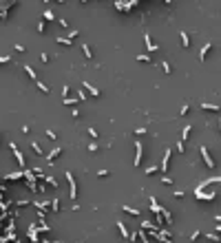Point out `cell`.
I'll use <instances>...</instances> for the list:
<instances>
[{
	"label": "cell",
	"instance_id": "obj_1",
	"mask_svg": "<svg viewBox=\"0 0 221 243\" xmlns=\"http://www.w3.org/2000/svg\"><path fill=\"white\" fill-rule=\"evenodd\" d=\"M64 175H66V181H69V197L75 201L78 199V181H75V177H73V173H69V170Z\"/></svg>",
	"mask_w": 221,
	"mask_h": 243
},
{
	"label": "cell",
	"instance_id": "obj_2",
	"mask_svg": "<svg viewBox=\"0 0 221 243\" xmlns=\"http://www.w3.org/2000/svg\"><path fill=\"white\" fill-rule=\"evenodd\" d=\"M9 148H11V153L16 155V161H18V166H20V168H24V166H27V159H24V155H22V153L18 150V146H16L13 141L9 144Z\"/></svg>",
	"mask_w": 221,
	"mask_h": 243
},
{
	"label": "cell",
	"instance_id": "obj_3",
	"mask_svg": "<svg viewBox=\"0 0 221 243\" xmlns=\"http://www.w3.org/2000/svg\"><path fill=\"white\" fill-rule=\"evenodd\" d=\"M135 153H137V155H135L133 164H135V168H139V166H142V159H144V144H142V141L135 144Z\"/></svg>",
	"mask_w": 221,
	"mask_h": 243
},
{
	"label": "cell",
	"instance_id": "obj_4",
	"mask_svg": "<svg viewBox=\"0 0 221 243\" xmlns=\"http://www.w3.org/2000/svg\"><path fill=\"white\" fill-rule=\"evenodd\" d=\"M170 155H173V148H166V150H164V157H161V164H159V173H168Z\"/></svg>",
	"mask_w": 221,
	"mask_h": 243
},
{
	"label": "cell",
	"instance_id": "obj_5",
	"mask_svg": "<svg viewBox=\"0 0 221 243\" xmlns=\"http://www.w3.org/2000/svg\"><path fill=\"white\" fill-rule=\"evenodd\" d=\"M144 42H146V51H148V53H155V51H159V44H157V42H153L148 33L144 36Z\"/></svg>",
	"mask_w": 221,
	"mask_h": 243
},
{
	"label": "cell",
	"instance_id": "obj_6",
	"mask_svg": "<svg viewBox=\"0 0 221 243\" xmlns=\"http://www.w3.org/2000/svg\"><path fill=\"white\" fill-rule=\"evenodd\" d=\"M199 153H201L204 164H206L208 168H212V166H214V161H212V157H210V153H208V148H206V146H201V148H199Z\"/></svg>",
	"mask_w": 221,
	"mask_h": 243
},
{
	"label": "cell",
	"instance_id": "obj_7",
	"mask_svg": "<svg viewBox=\"0 0 221 243\" xmlns=\"http://www.w3.org/2000/svg\"><path fill=\"white\" fill-rule=\"evenodd\" d=\"M135 5H137L135 0H131V2H115V9H117V11H122V13H124V11H131V9H133Z\"/></svg>",
	"mask_w": 221,
	"mask_h": 243
},
{
	"label": "cell",
	"instance_id": "obj_8",
	"mask_svg": "<svg viewBox=\"0 0 221 243\" xmlns=\"http://www.w3.org/2000/svg\"><path fill=\"white\" fill-rule=\"evenodd\" d=\"M210 51H212V42H206V44L201 46V53H199V60H201V62H206V60H208V55H210Z\"/></svg>",
	"mask_w": 221,
	"mask_h": 243
},
{
	"label": "cell",
	"instance_id": "obj_9",
	"mask_svg": "<svg viewBox=\"0 0 221 243\" xmlns=\"http://www.w3.org/2000/svg\"><path fill=\"white\" fill-rule=\"evenodd\" d=\"M60 155H62V146H58V148H53L51 153H49V155H44V157L49 159V164H53V161H55V159H58Z\"/></svg>",
	"mask_w": 221,
	"mask_h": 243
},
{
	"label": "cell",
	"instance_id": "obj_10",
	"mask_svg": "<svg viewBox=\"0 0 221 243\" xmlns=\"http://www.w3.org/2000/svg\"><path fill=\"white\" fill-rule=\"evenodd\" d=\"M151 212L157 217V214H161V206H159V201L155 199V197H151Z\"/></svg>",
	"mask_w": 221,
	"mask_h": 243
},
{
	"label": "cell",
	"instance_id": "obj_11",
	"mask_svg": "<svg viewBox=\"0 0 221 243\" xmlns=\"http://www.w3.org/2000/svg\"><path fill=\"white\" fill-rule=\"evenodd\" d=\"M117 230L122 232V236H124V241H128V236H131V232H128V228H126V223H122V221H117Z\"/></svg>",
	"mask_w": 221,
	"mask_h": 243
},
{
	"label": "cell",
	"instance_id": "obj_12",
	"mask_svg": "<svg viewBox=\"0 0 221 243\" xmlns=\"http://www.w3.org/2000/svg\"><path fill=\"white\" fill-rule=\"evenodd\" d=\"M24 73H27L31 80H36V82H38V73H36V69H33L31 64H24Z\"/></svg>",
	"mask_w": 221,
	"mask_h": 243
},
{
	"label": "cell",
	"instance_id": "obj_13",
	"mask_svg": "<svg viewBox=\"0 0 221 243\" xmlns=\"http://www.w3.org/2000/svg\"><path fill=\"white\" fill-rule=\"evenodd\" d=\"M122 210H124L126 214H131V217H139V214H142L139 208H131V206H122Z\"/></svg>",
	"mask_w": 221,
	"mask_h": 243
},
{
	"label": "cell",
	"instance_id": "obj_14",
	"mask_svg": "<svg viewBox=\"0 0 221 243\" xmlns=\"http://www.w3.org/2000/svg\"><path fill=\"white\" fill-rule=\"evenodd\" d=\"M49 210H51V212H60L62 208H60V199L55 197V199H51V203H49Z\"/></svg>",
	"mask_w": 221,
	"mask_h": 243
},
{
	"label": "cell",
	"instance_id": "obj_15",
	"mask_svg": "<svg viewBox=\"0 0 221 243\" xmlns=\"http://www.w3.org/2000/svg\"><path fill=\"white\" fill-rule=\"evenodd\" d=\"M190 133H192V124H188V126H184V131H181V141H186V139H190Z\"/></svg>",
	"mask_w": 221,
	"mask_h": 243
},
{
	"label": "cell",
	"instance_id": "obj_16",
	"mask_svg": "<svg viewBox=\"0 0 221 243\" xmlns=\"http://www.w3.org/2000/svg\"><path fill=\"white\" fill-rule=\"evenodd\" d=\"M33 206H36V208H38V210L42 212V214H44V212L49 210V201H33Z\"/></svg>",
	"mask_w": 221,
	"mask_h": 243
},
{
	"label": "cell",
	"instance_id": "obj_17",
	"mask_svg": "<svg viewBox=\"0 0 221 243\" xmlns=\"http://www.w3.org/2000/svg\"><path fill=\"white\" fill-rule=\"evenodd\" d=\"M84 88H86V91H89V93H91L93 97H100V91H97V88H95L93 84H89V82H84Z\"/></svg>",
	"mask_w": 221,
	"mask_h": 243
},
{
	"label": "cell",
	"instance_id": "obj_18",
	"mask_svg": "<svg viewBox=\"0 0 221 243\" xmlns=\"http://www.w3.org/2000/svg\"><path fill=\"white\" fill-rule=\"evenodd\" d=\"M201 108H204V111H212V113H219V106H217V104H208V102H201Z\"/></svg>",
	"mask_w": 221,
	"mask_h": 243
},
{
	"label": "cell",
	"instance_id": "obj_19",
	"mask_svg": "<svg viewBox=\"0 0 221 243\" xmlns=\"http://www.w3.org/2000/svg\"><path fill=\"white\" fill-rule=\"evenodd\" d=\"M137 236L142 239V243H151V236H148V234H146V230H142V228L137 230Z\"/></svg>",
	"mask_w": 221,
	"mask_h": 243
},
{
	"label": "cell",
	"instance_id": "obj_20",
	"mask_svg": "<svg viewBox=\"0 0 221 243\" xmlns=\"http://www.w3.org/2000/svg\"><path fill=\"white\" fill-rule=\"evenodd\" d=\"M181 44H184V49H190V36L186 31H181Z\"/></svg>",
	"mask_w": 221,
	"mask_h": 243
},
{
	"label": "cell",
	"instance_id": "obj_21",
	"mask_svg": "<svg viewBox=\"0 0 221 243\" xmlns=\"http://www.w3.org/2000/svg\"><path fill=\"white\" fill-rule=\"evenodd\" d=\"M82 51H84V58H89V60H93V49H91L89 44H82Z\"/></svg>",
	"mask_w": 221,
	"mask_h": 243
},
{
	"label": "cell",
	"instance_id": "obj_22",
	"mask_svg": "<svg viewBox=\"0 0 221 243\" xmlns=\"http://www.w3.org/2000/svg\"><path fill=\"white\" fill-rule=\"evenodd\" d=\"M31 150H33V153H36V155H40V157H42V155H44V150H42V148H40V144H38V141H31Z\"/></svg>",
	"mask_w": 221,
	"mask_h": 243
},
{
	"label": "cell",
	"instance_id": "obj_23",
	"mask_svg": "<svg viewBox=\"0 0 221 243\" xmlns=\"http://www.w3.org/2000/svg\"><path fill=\"white\" fill-rule=\"evenodd\" d=\"M44 181H46L49 186H53V188H58V179H55V177H51V175H44Z\"/></svg>",
	"mask_w": 221,
	"mask_h": 243
},
{
	"label": "cell",
	"instance_id": "obj_24",
	"mask_svg": "<svg viewBox=\"0 0 221 243\" xmlns=\"http://www.w3.org/2000/svg\"><path fill=\"white\" fill-rule=\"evenodd\" d=\"M42 18H44V20H49V22H51V20H55V13H53L51 9H46V11L42 13Z\"/></svg>",
	"mask_w": 221,
	"mask_h": 243
},
{
	"label": "cell",
	"instance_id": "obj_25",
	"mask_svg": "<svg viewBox=\"0 0 221 243\" xmlns=\"http://www.w3.org/2000/svg\"><path fill=\"white\" fill-rule=\"evenodd\" d=\"M86 148H89V153H97V150H100V144H97V141H91Z\"/></svg>",
	"mask_w": 221,
	"mask_h": 243
},
{
	"label": "cell",
	"instance_id": "obj_26",
	"mask_svg": "<svg viewBox=\"0 0 221 243\" xmlns=\"http://www.w3.org/2000/svg\"><path fill=\"white\" fill-rule=\"evenodd\" d=\"M155 173H159V166H157V164H155V166H148L144 175H155Z\"/></svg>",
	"mask_w": 221,
	"mask_h": 243
},
{
	"label": "cell",
	"instance_id": "obj_27",
	"mask_svg": "<svg viewBox=\"0 0 221 243\" xmlns=\"http://www.w3.org/2000/svg\"><path fill=\"white\" fill-rule=\"evenodd\" d=\"M137 62H144V64H151V58L146 55V53H139V55H137Z\"/></svg>",
	"mask_w": 221,
	"mask_h": 243
},
{
	"label": "cell",
	"instance_id": "obj_28",
	"mask_svg": "<svg viewBox=\"0 0 221 243\" xmlns=\"http://www.w3.org/2000/svg\"><path fill=\"white\" fill-rule=\"evenodd\" d=\"M78 104V97H64V106H73Z\"/></svg>",
	"mask_w": 221,
	"mask_h": 243
},
{
	"label": "cell",
	"instance_id": "obj_29",
	"mask_svg": "<svg viewBox=\"0 0 221 243\" xmlns=\"http://www.w3.org/2000/svg\"><path fill=\"white\" fill-rule=\"evenodd\" d=\"M36 84H38V88H40V91H44V93H49V91H51V86H49V84H44V82H40V80H38Z\"/></svg>",
	"mask_w": 221,
	"mask_h": 243
},
{
	"label": "cell",
	"instance_id": "obj_30",
	"mask_svg": "<svg viewBox=\"0 0 221 243\" xmlns=\"http://www.w3.org/2000/svg\"><path fill=\"white\" fill-rule=\"evenodd\" d=\"M20 177H22V173H11V175H7L5 179H7V181H16V179H20Z\"/></svg>",
	"mask_w": 221,
	"mask_h": 243
},
{
	"label": "cell",
	"instance_id": "obj_31",
	"mask_svg": "<svg viewBox=\"0 0 221 243\" xmlns=\"http://www.w3.org/2000/svg\"><path fill=\"white\" fill-rule=\"evenodd\" d=\"M161 69H164V73H173V66H170V64H168L166 60L161 62Z\"/></svg>",
	"mask_w": 221,
	"mask_h": 243
},
{
	"label": "cell",
	"instance_id": "obj_32",
	"mask_svg": "<svg viewBox=\"0 0 221 243\" xmlns=\"http://www.w3.org/2000/svg\"><path fill=\"white\" fill-rule=\"evenodd\" d=\"M201 234H204V232H201V230H195V232H192V234H190V241H197V239H199V236H201Z\"/></svg>",
	"mask_w": 221,
	"mask_h": 243
},
{
	"label": "cell",
	"instance_id": "obj_33",
	"mask_svg": "<svg viewBox=\"0 0 221 243\" xmlns=\"http://www.w3.org/2000/svg\"><path fill=\"white\" fill-rule=\"evenodd\" d=\"M146 133H148V128H146V126H139V128H135V135H146Z\"/></svg>",
	"mask_w": 221,
	"mask_h": 243
},
{
	"label": "cell",
	"instance_id": "obj_34",
	"mask_svg": "<svg viewBox=\"0 0 221 243\" xmlns=\"http://www.w3.org/2000/svg\"><path fill=\"white\" fill-rule=\"evenodd\" d=\"M55 42H58V44H66V46H71V40H69V38H58Z\"/></svg>",
	"mask_w": 221,
	"mask_h": 243
},
{
	"label": "cell",
	"instance_id": "obj_35",
	"mask_svg": "<svg viewBox=\"0 0 221 243\" xmlns=\"http://www.w3.org/2000/svg\"><path fill=\"white\" fill-rule=\"evenodd\" d=\"M206 236H208L210 241H214V243H219V234H217V232H210V234H206Z\"/></svg>",
	"mask_w": 221,
	"mask_h": 243
},
{
	"label": "cell",
	"instance_id": "obj_36",
	"mask_svg": "<svg viewBox=\"0 0 221 243\" xmlns=\"http://www.w3.org/2000/svg\"><path fill=\"white\" fill-rule=\"evenodd\" d=\"M11 62V55H0V64H9Z\"/></svg>",
	"mask_w": 221,
	"mask_h": 243
},
{
	"label": "cell",
	"instance_id": "obj_37",
	"mask_svg": "<svg viewBox=\"0 0 221 243\" xmlns=\"http://www.w3.org/2000/svg\"><path fill=\"white\" fill-rule=\"evenodd\" d=\"M188 111H190V104H184V106H181V111H179V115H181V117H184V115H186V113H188Z\"/></svg>",
	"mask_w": 221,
	"mask_h": 243
},
{
	"label": "cell",
	"instance_id": "obj_38",
	"mask_svg": "<svg viewBox=\"0 0 221 243\" xmlns=\"http://www.w3.org/2000/svg\"><path fill=\"white\" fill-rule=\"evenodd\" d=\"M184 150H186V148H184V141L179 139V141H177V153H181V155H184Z\"/></svg>",
	"mask_w": 221,
	"mask_h": 243
},
{
	"label": "cell",
	"instance_id": "obj_39",
	"mask_svg": "<svg viewBox=\"0 0 221 243\" xmlns=\"http://www.w3.org/2000/svg\"><path fill=\"white\" fill-rule=\"evenodd\" d=\"M89 135H91V137H93V139H97V137H100V133H97V131H95V128H89Z\"/></svg>",
	"mask_w": 221,
	"mask_h": 243
},
{
	"label": "cell",
	"instance_id": "obj_40",
	"mask_svg": "<svg viewBox=\"0 0 221 243\" xmlns=\"http://www.w3.org/2000/svg\"><path fill=\"white\" fill-rule=\"evenodd\" d=\"M97 177H100V179H102V177H108V170H104V168L97 170Z\"/></svg>",
	"mask_w": 221,
	"mask_h": 243
},
{
	"label": "cell",
	"instance_id": "obj_41",
	"mask_svg": "<svg viewBox=\"0 0 221 243\" xmlns=\"http://www.w3.org/2000/svg\"><path fill=\"white\" fill-rule=\"evenodd\" d=\"M46 137H49V139H58V135H55V133H53L51 128H49V131H46Z\"/></svg>",
	"mask_w": 221,
	"mask_h": 243
},
{
	"label": "cell",
	"instance_id": "obj_42",
	"mask_svg": "<svg viewBox=\"0 0 221 243\" xmlns=\"http://www.w3.org/2000/svg\"><path fill=\"white\" fill-rule=\"evenodd\" d=\"M161 181H164V183H166V186H173V179H170V177H166V175H164V177H161Z\"/></svg>",
	"mask_w": 221,
	"mask_h": 243
},
{
	"label": "cell",
	"instance_id": "obj_43",
	"mask_svg": "<svg viewBox=\"0 0 221 243\" xmlns=\"http://www.w3.org/2000/svg\"><path fill=\"white\" fill-rule=\"evenodd\" d=\"M13 49H16V51H18V53H24V51H27V49H24V46H22V44H16V46H13Z\"/></svg>",
	"mask_w": 221,
	"mask_h": 243
},
{
	"label": "cell",
	"instance_id": "obj_44",
	"mask_svg": "<svg viewBox=\"0 0 221 243\" xmlns=\"http://www.w3.org/2000/svg\"><path fill=\"white\" fill-rule=\"evenodd\" d=\"M78 33H80V31H75V29H73V31H69V40H73V38H75Z\"/></svg>",
	"mask_w": 221,
	"mask_h": 243
},
{
	"label": "cell",
	"instance_id": "obj_45",
	"mask_svg": "<svg viewBox=\"0 0 221 243\" xmlns=\"http://www.w3.org/2000/svg\"><path fill=\"white\" fill-rule=\"evenodd\" d=\"M184 194H186L184 190H175V197H177V199H181V197H184Z\"/></svg>",
	"mask_w": 221,
	"mask_h": 243
},
{
	"label": "cell",
	"instance_id": "obj_46",
	"mask_svg": "<svg viewBox=\"0 0 221 243\" xmlns=\"http://www.w3.org/2000/svg\"><path fill=\"white\" fill-rule=\"evenodd\" d=\"M38 33H44V22H38Z\"/></svg>",
	"mask_w": 221,
	"mask_h": 243
},
{
	"label": "cell",
	"instance_id": "obj_47",
	"mask_svg": "<svg viewBox=\"0 0 221 243\" xmlns=\"http://www.w3.org/2000/svg\"><path fill=\"white\" fill-rule=\"evenodd\" d=\"M7 16H9L7 11H0V20H7Z\"/></svg>",
	"mask_w": 221,
	"mask_h": 243
},
{
	"label": "cell",
	"instance_id": "obj_48",
	"mask_svg": "<svg viewBox=\"0 0 221 243\" xmlns=\"http://www.w3.org/2000/svg\"><path fill=\"white\" fill-rule=\"evenodd\" d=\"M53 243H64V241H53Z\"/></svg>",
	"mask_w": 221,
	"mask_h": 243
}]
</instances>
